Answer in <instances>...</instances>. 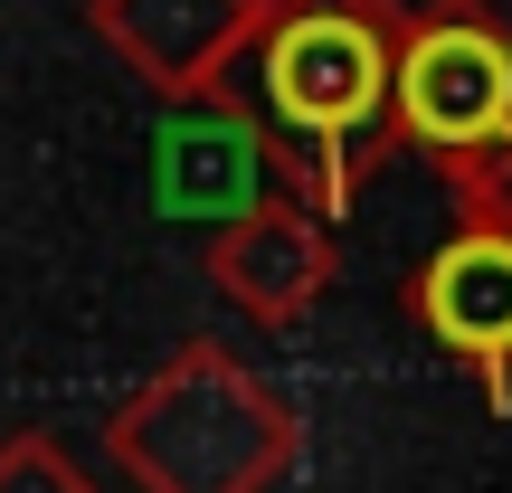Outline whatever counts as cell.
<instances>
[{
	"instance_id": "obj_1",
	"label": "cell",
	"mask_w": 512,
	"mask_h": 493,
	"mask_svg": "<svg viewBox=\"0 0 512 493\" xmlns=\"http://www.w3.org/2000/svg\"><path fill=\"white\" fill-rule=\"evenodd\" d=\"M399 0H256V38L238 57L247 95L275 133L323 152V200L342 209V171L380 124H399Z\"/></svg>"
},
{
	"instance_id": "obj_2",
	"label": "cell",
	"mask_w": 512,
	"mask_h": 493,
	"mask_svg": "<svg viewBox=\"0 0 512 493\" xmlns=\"http://www.w3.org/2000/svg\"><path fill=\"white\" fill-rule=\"evenodd\" d=\"M399 133L437 162L512 143V19L494 0H427L399 48Z\"/></svg>"
},
{
	"instance_id": "obj_3",
	"label": "cell",
	"mask_w": 512,
	"mask_h": 493,
	"mask_svg": "<svg viewBox=\"0 0 512 493\" xmlns=\"http://www.w3.org/2000/svg\"><path fill=\"white\" fill-rule=\"evenodd\" d=\"M275 190V143L266 124L238 105V95H181L171 124L152 133V209L162 219H219V228H247Z\"/></svg>"
},
{
	"instance_id": "obj_4",
	"label": "cell",
	"mask_w": 512,
	"mask_h": 493,
	"mask_svg": "<svg viewBox=\"0 0 512 493\" xmlns=\"http://www.w3.org/2000/svg\"><path fill=\"white\" fill-rule=\"evenodd\" d=\"M427 342L484 370V389H512V238L503 228H456L408 285Z\"/></svg>"
},
{
	"instance_id": "obj_5",
	"label": "cell",
	"mask_w": 512,
	"mask_h": 493,
	"mask_svg": "<svg viewBox=\"0 0 512 493\" xmlns=\"http://www.w3.org/2000/svg\"><path fill=\"white\" fill-rule=\"evenodd\" d=\"M86 10L171 105L181 95H219L256 38V0H86Z\"/></svg>"
},
{
	"instance_id": "obj_6",
	"label": "cell",
	"mask_w": 512,
	"mask_h": 493,
	"mask_svg": "<svg viewBox=\"0 0 512 493\" xmlns=\"http://www.w3.org/2000/svg\"><path fill=\"white\" fill-rule=\"evenodd\" d=\"M332 256L323 238H313L294 209H256L247 228H228V247H219V285L228 294H247V304H285L304 275H323Z\"/></svg>"
},
{
	"instance_id": "obj_7",
	"label": "cell",
	"mask_w": 512,
	"mask_h": 493,
	"mask_svg": "<svg viewBox=\"0 0 512 493\" xmlns=\"http://www.w3.org/2000/svg\"><path fill=\"white\" fill-rule=\"evenodd\" d=\"M446 171H456L465 228H503V238H512V143L503 152H475V162H446Z\"/></svg>"
}]
</instances>
